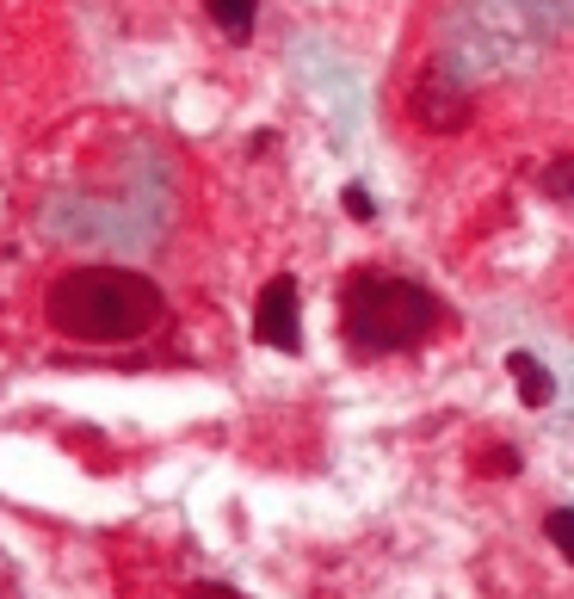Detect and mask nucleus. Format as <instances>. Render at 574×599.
Returning <instances> with one entry per match:
<instances>
[{
    "label": "nucleus",
    "instance_id": "f257e3e1",
    "mask_svg": "<svg viewBox=\"0 0 574 599\" xmlns=\"http://www.w3.org/2000/svg\"><path fill=\"white\" fill-rule=\"evenodd\" d=\"M167 315L155 278L130 266H68L44 291V322L75 346H124L142 340Z\"/></svg>",
    "mask_w": 574,
    "mask_h": 599
},
{
    "label": "nucleus",
    "instance_id": "f03ea898",
    "mask_svg": "<svg viewBox=\"0 0 574 599\" xmlns=\"http://www.w3.org/2000/svg\"><path fill=\"white\" fill-rule=\"evenodd\" d=\"M445 322V303L420 285V278L396 272H352L340 285V340L352 359H389V352L420 346Z\"/></svg>",
    "mask_w": 574,
    "mask_h": 599
},
{
    "label": "nucleus",
    "instance_id": "7ed1b4c3",
    "mask_svg": "<svg viewBox=\"0 0 574 599\" xmlns=\"http://www.w3.org/2000/svg\"><path fill=\"white\" fill-rule=\"evenodd\" d=\"M254 340L272 352H303V303H297V278L278 272L266 278V291L254 303Z\"/></svg>",
    "mask_w": 574,
    "mask_h": 599
},
{
    "label": "nucleus",
    "instance_id": "20e7f679",
    "mask_svg": "<svg viewBox=\"0 0 574 599\" xmlns=\"http://www.w3.org/2000/svg\"><path fill=\"white\" fill-rule=\"evenodd\" d=\"M507 371H513V383H519V402H525V408H550L556 377L537 365V352H507Z\"/></svg>",
    "mask_w": 574,
    "mask_h": 599
},
{
    "label": "nucleus",
    "instance_id": "39448f33",
    "mask_svg": "<svg viewBox=\"0 0 574 599\" xmlns=\"http://www.w3.org/2000/svg\"><path fill=\"white\" fill-rule=\"evenodd\" d=\"M204 7H210V19H217V25L229 31V38H235V44H247V38H254L260 0H204Z\"/></svg>",
    "mask_w": 574,
    "mask_h": 599
},
{
    "label": "nucleus",
    "instance_id": "423d86ee",
    "mask_svg": "<svg viewBox=\"0 0 574 599\" xmlns=\"http://www.w3.org/2000/svg\"><path fill=\"white\" fill-rule=\"evenodd\" d=\"M537 192L550 204H574V155H556V161L537 167Z\"/></svg>",
    "mask_w": 574,
    "mask_h": 599
},
{
    "label": "nucleus",
    "instance_id": "0eeeda50",
    "mask_svg": "<svg viewBox=\"0 0 574 599\" xmlns=\"http://www.w3.org/2000/svg\"><path fill=\"white\" fill-rule=\"evenodd\" d=\"M544 538L574 562V507H550V513H544Z\"/></svg>",
    "mask_w": 574,
    "mask_h": 599
},
{
    "label": "nucleus",
    "instance_id": "6e6552de",
    "mask_svg": "<svg viewBox=\"0 0 574 599\" xmlns=\"http://www.w3.org/2000/svg\"><path fill=\"white\" fill-rule=\"evenodd\" d=\"M340 204H346V217H352V223H371V217H377V204H371V192H365V186H346V198H340Z\"/></svg>",
    "mask_w": 574,
    "mask_h": 599
}]
</instances>
